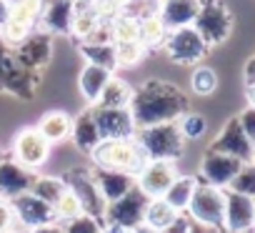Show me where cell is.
Masks as SVG:
<instances>
[{
  "mask_svg": "<svg viewBox=\"0 0 255 233\" xmlns=\"http://www.w3.org/2000/svg\"><path fill=\"white\" fill-rule=\"evenodd\" d=\"M130 110L135 128H148L158 123H175L183 113H188V98L180 88L165 80H148L138 90H133Z\"/></svg>",
  "mask_w": 255,
  "mask_h": 233,
  "instance_id": "1",
  "label": "cell"
},
{
  "mask_svg": "<svg viewBox=\"0 0 255 233\" xmlns=\"http://www.w3.org/2000/svg\"><path fill=\"white\" fill-rule=\"evenodd\" d=\"M98 168H108V171H123L138 176L143 171V166L148 163V156L143 153L140 143L133 138H115V141H100L98 148L90 153Z\"/></svg>",
  "mask_w": 255,
  "mask_h": 233,
  "instance_id": "2",
  "label": "cell"
},
{
  "mask_svg": "<svg viewBox=\"0 0 255 233\" xmlns=\"http://www.w3.org/2000/svg\"><path fill=\"white\" fill-rule=\"evenodd\" d=\"M135 141L140 143L148 161H178L185 148V138L178 123H158L135 131Z\"/></svg>",
  "mask_w": 255,
  "mask_h": 233,
  "instance_id": "3",
  "label": "cell"
},
{
  "mask_svg": "<svg viewBox=\"0 0 255 233\" xmlns=\"http://www.w3.org/2000/svg\"><path fill=\"white\" fill-rule=\"evenodd\" d=\"M188 218L203 228L220 231L225 221V191L208 183H198L188 203Z\"/></svg>",
  "mask_w": 255,
  "mask_h": 233,
  "instance_id": "4",
  "label": "cell"
},
{
  "mask_svg": "<svg viewBox=\"0 0 255 233\" xmlns=\"http://www.w3.org/2000/svg\"><path fill=\"white\" fill-rule=\"evenodd\" d=\"M43 5L45 0H15V3H10L8 18L0 28V38L5 40L8 48H15L35 30V23L43 15Z\"/></svg>",
  "mask_w": 255,
  "mask_h": 233,
  "instance_id": "5",
  "label": "cell"
},
{
  "mask_svg": "<svg viewBox=\"0 0 255 233\" xmlns=\"http://www.w3.org/2000/svg\"><path fill=\"white\" fill-rule=\"evenodd\" d=\"M193 28L200 33V38L210 45L223 43L230 35L233 28V15L220 0H200V10L193 20Z\"/></svg>",
  "mask_w": 255,
  "mask_h": 233,
  "instance_id": "6",
  "label": "cell"
},
{
  "mask_svg": "<svg viewBox=\"0 0 255 233\" xmlns=\"http://www.w3.org/2000/svg\"><path fill=\"white\" fill-rule=\"evenodd\" d=\"M163 48H165L168 58H170L173 63H180V65H195V63H200V60L205 58V53H208V43L200 38V33H198L193 25L168 30Z\"/></svg>",
  "mask_w": 255,
  "mask_h": 233,
  "instance_id": "7",
  "label": "cell"
},
{
  "mask_svg": "<svg viewBox=\"0 0 255 233\" xmlns=\"http://www.w3.org/2000/svg\"><path fill=\"white\" fill-rule=\"evenodd\" d=\"M148 196L133 186L130 191H128L123 198L113 201L105 206V216H103V223H113V226H120V228H135L143 223L145 218V208H148Z\"/></svg>",
  "mask_w": 255,
  "mask_h": 233,
  "instance_id": "8",
  "label": "cell"
},
{
  "mask_svg": "<svg viewBox=\"0 0 255 233\" xmlns=\"http://www.w3.org/2000/svg\"><path fill=\"white\" fill-rule=\"evenodd\" d=\"M68 191L75 193V198L80 201L83 206V213H90L95 218H103L105 216V201L98 191V183L93 178V171L90 168H70L65 176H63Z\"/></svg>",
  "mask_w": 255,
  "mask_h": 233,
  "instance_id": "9",
  "label": "cell"
},
{
  "mask_svg": "<svg viewBox=\"0 0 255 233\" xmlns=\"http://www.w3.org/2000/svg\"><path fill=\"white\" fill-rule=\"evenodd\" d=\"M50 156V143L40 136V131L33 128H23L15 141H13V161L20 163L28 171H38L40 166H45Z\"/></svg>",
  "mask_w": 255,
  "mask_h": 233,
  "instance_id": "10",
  "label": "cell"
},
{
  "mask_svg": "<svg viewBox=\"0 0 255 233\" xmlns=\"http://www.w3.org/2000/svg\"><path fill=\"white\" fill-rule=\"evenodd\" d=\"M93 115H95L98 133H100L103 141L133 138L135 131H138L128 108H100V105H93Z\"/></svg>",
  "mask_w": 255,
  "mask_h": 233,
  "instance_id": "11",
  "label": "cell"
},
{
  "mask_svg": "<svg viewBox=\"0 0 255 233\" xmlns=\"http://www.w3.org/2000/svg\"><path fill=\"white\" fill-rule=\"evenodd\" d=\"M38 80H40V75L35 70L23 68L15 60L13 50L5 55L3 65H0V90H8L18 98H33V93L38 88Z\"/></svg>",
  "mask_w": 255,
  "mask_h": 233,
  "instance_id": "12",
  "label": "cell"
},
{
  "mask_svg": "<svg viewBox=\"0 0 255 233\" xmlns=\"http://www.w3.org/2000/svg\"><path fill=\"white\" fill-rule=\"evenodd\" d=\"M175 178H178L175 161H148L143 171L135 176V186L148 198H163V193L170 188Z\"/></svg>",
  "mask_w": 255,
  "mask_h": 233,
  "instance_id": "13",
  "label": "cell"
},
{
  "mask_svg": "<svg viewBox=\"0 0 255 233\" xmlns=\"http://www.w3.org/2000/svg\"><path fill=\"white\" fill-rule=\"evenodd\" d=\"M13 206V213H15V223H20L23 228L33 231V228H40V226H50V223H58L55 221V211L50 203L40 201L38 196H33L30 191L13 198L10 201Z\"/></svg>",
  "mask_w": 255,
  "mask_h": 233,
  "instance_id": "14",
  "label": "cell"
},
{
  "mask_svg": "<svg viewBox=\"0 0 255 233\" xmlns=\"http://www.w3.org/2000/svg\"><path fill=\"white\" fill-rule=\"evenodd\" d=\"M240 166H243V161H238L233 156L208 151L200 161V183H208V186L225 191L230 186V181L235 178V173L240 171Z\"/></svg>",
  "mask_w": 255,
  "mask_h": 233,
  "instance_id": "15",
  "label": "cell"
},
{
  "mask_svg": "<svg viewBox=\"0 0 255 233\" xmlns=\"http://www.w3.org/2000/svg\"><path fill=\"white\" fill-rule=\"evenodd\" d=\"M10 50H13L15 60H18L23 68L38 73L40 68L48 65L50 53H53V43H50V35H48V33L33 30L25 40H20V43H18L15 48H10Z\"/></svg>",
  "mask_w": 255,
  "mask_h": 233,
  "instance_id": "16",
  "label": "cell"
},
{
  "mask_svg": "<svg viewBox=\"0 0 255 233\" xmlns=\"http://www.w3.org/2000/svg\"><path fill=\"white\" fill-rule=\"evenodd\" d=\"M210 151L233 156V158H238V161H243V163L253 161V156H255V146H253V143L248 141V136L243 133L238 118H230V121L225 123V128L220 131V136L213 141Z\"/></svg>",
  "mask_w": 255,
  "mask_h": 233,
  "instance_id": "17",
  "label": "cell"
},
{
  "mask_svg": "<svg viewBox=\"0 0 255 233\" xmlns=\"http://www.w3.org/2000/svg\"><path fill=\"white\" fill-rule=\"evenodd\" d=\"M253 221H255V198L225 188V221H223V228L230 231V233H245V231H250Z\"/></svg>",
  "mask_w": 255,
  "mask_h": 233,
  "instance_id": "18",
  "label": "cell"
},
{
  "mask_svg": "<svg viewBox=\"0 0 255 233\" xmlns=\"http://www.w3.org/2000/svg\"><path fill=\"white\" fill-rule=\"evenodd\" d=\"M33 181H35V173L28 171V168H23L13 158L0 161V198L13 201V198L28 193L30 186H33Z\"/></svg>",
  "mask_w": 255,
  "mask_h": 233,
  "instance_id": "19",
  "label": "cell"
},
{
  "mask_svg": "<svg viewBox=\"0 0 255 233\" xmlns=\"http://www.w3.org/2000/svg\"><path fill=\"white\" fill-rule=\"evenodd\" d=\"M93 178L98 183V191L103 196L105 203H113L118 198H123L128 191L135 186V176L123 173V171H108V168H93Z\"/></svg>",
  "mask_w": 255,
  "mask_h": 233,
  "instance_id": "20",
  "label": "cell"
},
{
  "mask_svg": "<svg viewBox=\"0 0 255 233\" xmlns=\"http://www.w3.org/2000/svg\"><path fill=\"white\" fill-rule=\"evenodd\" d=\"M73 15H75V0H45L40 20L48 33L68 35L73 25Z\"/></svg>",
  "mask_w": 255,
  "mask_h": 233,
  "instance_id": "21",
  "label": "cell"
},
{
  "mask_svg": "<svg viewBox=\"0 0 255 233\" xmlns=\"http://www.w3.org/2000/svg\"><path fill=\"white\" fill-rule=\"evenodd\" d=\"M198 10H200V0H163L158 15L168 30H175V28L193 25Z\"/></svg>",
  "mask_w": 255,
  "mask_h": 233,
  "instance_id": "22",
  "label": "cell"
},
{
  "mask_svg": "<svg viewBox=\"0 0 255 233\" xmlns=\"http://www.w3.org/2000/svg\"><path fill=\"white\" fill-rule=\"evenodd\" d=\"M70 138H73V143L78 146V151H83V153H88V156L98 148V143H100L103 138H100V133H98V123H95L93 108L83 110L78 118H73Z\"/></svg>",
  "mask_w": 255,
  "mask_h": 233,
  "instance_id": "23",
  "label": "cell"
},
{
  "mask_svg": "<svg viewBox=\"0 0 255 233\" xmlns=\"http://www.w3.org/2000/svg\"><path fill=\"white\" fill-rule=\"evenodd\" d=\"M40 131V136L53 146V143H60L65 138H70V131H73V118L63 110H48L43 118L38 121L35 126Z\"/></svg>",
  "mask_w": 255,
  "mask_h": 233,
  "instance_id": "24",
  "label": "cell"
},
{
  "mask_svg": "<svg viewBox=\"0 0 255 233\" xmlns=\"http://www.w3.org/2000/svg\"><path fill=\"white\" fill-rule=\"evenodd\" d=\"M110 78H113V70L88 63V65L80 70L78 88H80L83 98H85L88 103H93V105H95V103H98V98H100V93H103V88L108 85V80H110Z\"/></svg>",
  "mask_w": 255,
  "mask_h": 233,
  "instance_id": "25",
  "label": "cell"
},
{
  "mask_svg": "<svg viewBox=\"0 0 255 233\" xmlns=\"http://www.w3.org/2000/svg\"><path fill=\"white\" fill-rule=\"evenodd\" d=\"M195 186H198V178H193V176H178L170 183V188L163 193V201L168 206H173L178 213H185L188 211V203H190V198L195 193Z\"/></svg>",
  "mask_w": 255,
  "mask_h": 233,
  "instance_id": "26",
  "label": "cell"
},
{
  "mask_svg": "<svg viewBox=\"0 0 255 233\" xmlns=\"http://www.w3.org/2000/svg\"><path fill=\"white\" fill-rule=\"evenodd\" d=\"M130 98H133V88L128 85L123 78L113 75L108 80V85L103 88V93H100L95 105H100V108H128L130 105Z\"/></svg>",
  "mask_w": 255,
  "mask_h": 233,
  "instance_id": "27",
  "label": "cell"
},
{
  "mask_svg": "<svg viewBox=\"0 0 255 233\" xmlns=\"http://www.w3.org/2000/svg\"><path fill=\"white\" fill-rule=\"evenodd\" d=\"M178 216H180V213H178L173 206H168L163 198H150V201H148V208H145V218H143V223L160 233V231H165Z\"/></svg>",
  "mask_w": 255,
  "mask_h": 233,
  "instance_id": "28",
  "label": "cell"
},
{
  "mask_svg": "<svg viewBox=\"0 0 255 233\" xmlns=\"http://www.w3.org/2000/svg\"><path fill=\"white\" fill-rule=\"evenodd\" d=\"M110 38L113 43H135L140 40V20L135 15L120 13L110 23Z\"/></svg>",
  "mask_w": 255,
  "mask_h": 233,
  "instance_id": "29",
  "label": "cell"
},
{
  "mask_svg": "<svg viewBox=\"0 0 255 233\" xmlns=\"http://www.w3.org/2000/svg\"><path fill=\"white\" fill-rule=\"evenodd\" d=\"M100 23H103V18L98 15L95 5H78L75 3V15H73V25H70V33L75 38L85 40Z\"/></svg>",
  "mask_w": 255,
  "mask_h": 233,
  "instance_id": "30",
  "label": "cell"
},
{
  "mask_svg": "<svg viewBox=\"0 0 255 233\" xmlns=\"http://www.w3.org/2000/svg\"><path fill=\"white\" fill-rule=\"evenodd\" d=\"M65 191H68V186H65V181L58 178V176H35V181H33V186H30V193L38 196L40 201L50 203V206H55L58 198H60Z\"/></svg>",
  "mask_w": 255,
  "mask_h": 233,
  "instance_id": "31",
  "label": "cell"
},
{
  "mask_svg": "<svg viewBox=\"0 0 255 233\" xmlns=\"http://www.w3.org/2000/svg\"><path fill=\"white\" fill-rule=\"evenodd\" d=\"M165 35H168V28L163 25L160 15L158 13H148L140 18V43L145 48H158L165 43Z\"/></svg>",
  "mask_w": 255,
  "mask_h": 233,
  "instance_id": "32",
  "label": "cell"
},
{
  "mask_svg": "<svg viewBox=\"0 0 255 233\" xmlns=\"http://www.w3.org/2000/svg\"><path fill=\"white\" fill-rule=\"evenodd\" d=\"M80 53L88 63L115 70V45L113 43H80Z\"/></svg>",
  "mask_w": 255,
  "mask_h": 233,
  "instance_id": "33",
  "label": "cell"
},
{
  "mask_svg": "<svg viewBox=\"0 0 255 233\" xmlns=\"http://www.w3.org/2000/svg\"><path fill=\"white\" fill-rule=\"evenodd\" d=\"M113 45H115V65L118 68H133V65H138L143 60L145 50H148L140 40H135V43H113Z\"/></svg>",
  "mask_w": 255,
  "mask_h": 233,
  "instance_id": "34",
  "label": "cell"
},
{
  "mask_svg": "<svg viewBox=\"0 0 255 233\" xmlns=\"http://www.w3.org/2000/svg\"><path fill=\"white\" fill-rule=\"evenodd\" d=\"M228 191H235V193H243V196L255 198V161H248V163L240 166V171L230 181Z\"/></svg>",
  "mask_w": 255,
  "mask_h": 233,
  "instance_id": "35",
  "label": "cell"
},
{
  "mask_svg": "<svg viewBox=\"0 0 255 233\" xmlns=\"http://www.w3.org/2000/svg\"><path fill=\"white\" fill-rule=\"evenodd\" d=\"M175 123H178V128H180V133H183L185 141H198L208 131V121L203 118L200 113H183Z\"/></svg>",
  "mask_w": 255,
  "mask_h": 233,
  "instance_id": "36",
  "label": "cell"
},
{
  "mask_svg": "<svg viewBox=\"0 0 255 233\" xmlns=\"http://www.w3.org/2000/svg\"><path fill=\"white\" fill-rule=\"evenodd\" d=\"M60 228H63V233H103L105 223H103V218H95L90 213H80V216L60 223Z\"/></svg>",
  "mask_w": 255,
  "mask_h": 233,
  "instance_id": "37",
  "label": "cell"
},
{
  "mask_svg": "<svg viewBox=\"0 0 255 233\" xmlns=\"http://www.w3.org/2000/svg\"><path fill=\"white\" fill-rule=\"evenodd\" d=\"M190 88H193V93H198V95H210V93H215V88H218V75H215V70L208 68V65H198V68L193 70V75H190Z\"/></svg>",
  "mask_w": 255,
  "mask_h": 233,
  "instance_id": "38",
  "label": "cell"
},
{
  "mask_svg": "<svg viewBox=\"0 0 255 233\" xmlns=\"http://www.w3.org/2000/svg\"><path fill=\"white\" fill-rule=\"evenodd\" d=\"M53 211H55V221H58V223H65V221L80 216V213H83V206H80V201L75 198L73 191H65V193L58 198V203L53 206Z\"/></svg>",
  "mask_w": 255,
  "mask_h": 233,
  "instance_id": "39",
  "label": "cell"
},
{
  "mask_svg": "<svg viewBox=\"0 0 255 233\" xmlns=\"http://www.w3.org/2000/svg\"><path fill=\"white\" fill-rule=\"evenodd\" d=\"M238 123H240L243 133L248 136V141L255 146V105H248V108L238 115Z\"/></svg>",
  "mask_w": 255,
  "mask_h": 233,
  "instance_id": "40",
  "label": "cell"
},
{
  "mask_svg": "<svg viewBox=\"0 0 255 233\" xmlns=\"http://www.w3.org/2000/svg\"><path fill=\"white\" fill-rule=\"evenodd\" d=\"M10 228H15V213L10 201L0 198V233H8Z\"/></svg>",
  "mask_w": 255,
  "mask_h": 233,
  "instance_id": "41",
  "label": "cell"
},
{
  "mask_svg": "<svg viewBox=\"0 0 255 233\" xmlns=\"http://www.w3.org/2000/svg\"><path fill=\"white\" fill-rule=\"evenodd\" d=\"M190 226H193V221H190L188 216H183V213H180V216H178V218L165 228V231H160V233H188V231H190Z\"/></svg>",
  "mask_w": 255,
  "mask_h": 233,
  "instance_id": "42",
  "label": "cell"
},
{
  "mask_svg": "<svg viewBox=\"0 0 255 233\" xmlns=\"http://www.w3.org/2000/svg\"><path fill=\"white\" fill-rule=\"evenodd\" d=\"M28 233H63V228H60V223H50V226L33 228V231H28Z\"/></svg>",
  "mask_w": 255,
  "mask_h": 233,
  "instance_id": "43",
  "label": "cell"
},
{
  "mask_svg": "<svg viewBox=\"0 0 255 233\" xmlns=\"http://www.w3.org/2000/svg\"><path fill=\"white\" fill-rule=\"evenodd\" d=\"M8 10H10V3L8 0H0V28H3V23L8 18Z\"/></svg>",
  "mask_w": 255,
  "mask_h": 233,
  "instance_id": "44",
  "label": "cell"
},
{
  "mask_svg": "<svg viewBox=\"0 0 255 233\" xmlns=\"http://www.w3.org/2000/svg\"><path fill=\"white\" fill-rule=\"evenodd\" d=\"M245 80L248 83H255V58L248 63V68H245Z\"/></svg>",
  "mask_w": 255,
  "mask_h": 233,
  "instance_id": "45",
  "label": "cell"
},
{
  "mask_svg": "<svg viewBox=\"0 0 255 233\" xmlns=\"http://www.w3.org/2000/svg\"><path fill=\"white\" fill-rule=\"evenodd\" d=\"M128 233H158V231H153L150 226H145V223H140V226H135V228H130Z\"/></svg>",
  "mask_w": 255,
  "mask_h": 233,
  "instance_id": "46",
  "label": "cell"
},
{
  "mask_svg": "<svg viewBox=\"0 0 255 233\" xmlns=\"http://www.w3.org/2000/svg\"><path fill=\"white\" fill-rule=\"evenodd\" d=\"M10 53V48L5 45V40L3 38H0V65H3V60H5V55Z\"/></svg>",
  "mask_w": 255,
  "mask_h": 233,
  "instance_id": "47",
  "label": "cell"
},
{
  "mask_svg": "<svg viewBox=\"0 0 255 233\" xmlns=\"http://www.w3.org/2000/svg\"><path fill=\"white\" fill-rule=\"evenodd\" d=\"M188 233H215V231H213V228H203V226H198V223H193Z\"/></svg>",
  "mask_w": 255,
  "mask_h": 233,
  "instance_id": "48",
  "label": "cell"
},
{
  "mask_svg": "<svg viewBox=\"0 0 255 233\" xmlns=\"http://www.w3.org/2000/svg\"><path fill=\"white\" fill-rule=\"evenodd\" d=\"M248 100L250 105H255V83H248Z\"/></svg>",
  "mask_w": 255,
  "mask_h": 233,
  "instance_id": "49",
  "label": "cell"
},
{
  "mask_svg": "<svg viewBox=\"0 0 255 233\" xmlns=\"http://www.w3.org/2000/svg\"><path fill=\"white\" fill-rule=\"evenodd\" d=\"M75 3H78V5H95L98 0H75Z\"/></svg>",
  "mask_w": 255,
  "mask_h": 233,
  "instance_id": "50",
  "label": "cell"
},
{
  "mask_svg": "<svg viewBox=\"0 0 255 233\" xmlns=\"http://www.w3.org/2000/svg\"><path fill=\"white\" fill-rule=\"evenodd\" d=\"M8 233H23V231H18V228H10V231H8Z\"/></svg>",
  "mask_w": 255,
  "mask_h": 233,
  "instance_id": "51",
  "label": "cell"
},
{
  "mask_svg": "<svg viewBox=\"0 0 255 233\" xmlns=\"http://www.w3.org/2000/svg\"><path fill=\"white\" fill-rule=\"evenodd\" d=\"M250 233H255V221H253V226H250Z\"/></svg>",
  "mask_w": 255,
  "mask_h": 233,
  "instance_id": "52",
  "label": "cell"
},
{
  "mask_svg": "<svg viewBox=\"0 0 255 233\" xmlns=\"http://www.w3.org/2000/svg\"><path fill=\"white\" fill-rule=\"evenodd\" d=\"M8 3H15V0H8Z\"/></svg>",
  "mask_w": 255,
  "mask_h": 233,
  "instance_id": "53",
  "label": "cell"
},
{
  "mask_svg": "<svg viewBox=\"0 0 255 233\" xmlns=\"http://www.w3.org/2000/svg\"><path fill=\"white\" fill-rule=\"evenodd\" d=\"M253 161H255V156H253Z\"/></svg>",
  "mask_w": 255,
  "mask_h": 233,
  "instance_id": "54",
  "label": "cell"
}]
</instances>
